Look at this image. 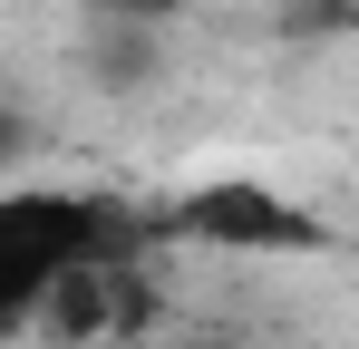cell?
I'll list each match as a JSON object with an SVG mask.
<instances>
[{
  "instance_id": "1",
  "label": "cell",
  "mask_w": 359,
  "mask_h": 349,
  "mask_svg": "<svg viewBox=\"0 0 359 349\" xmlns=\"http://www.w3.org/2000/svg\"><path fill=\"white\" fill-rule=\"evenodd\" d=\"M156 214H126L117 194H78V184H0V340H20L39 320V301L59 272L97 262V252H146Z\"/></svg>"
},
{
  "instance_id": "2",
  "label": "cell",
  "mask_w": 359,
  "mask_h": 349,
  "mask_svg": "<svg viewBox=\"0 0 359 349\" xmlns=\"http://www.w3.org/2000/svg\"><path fill=\"white\" fill-rule=\"evenodd\" d=\"M156 233H175V242H204V252H320L330 224L292 204L282 184H262V174H214V184H194L184 204L156 214Z\"/></svg>"
},
{
  "instance_id": "3",
  "label": "cell",
  "mask_w": 359,
  "mask_h": 349,
  "mask_svg": "<svg viewBox=\"0 0 359 349\" xmlns=\"http://www.w3.org/2000/svg\"><path fill=\"white\" fill-rule=\"evenodd\" d=\"M29 156H39V116H29V107H10V97H0V184H10L20 165H29Z\"/></svg>"
},
{
  "instance_id": "4",
  "label": "cell",
  "mask_w": 359,
  "mask_h": 349,
  "mask_svg": "<svg viewBox=\"0 0 359 349\" xmlns=\"http://www.w3.org/2000/svg\"><path fill=\"white\" fill-rule=\"evenodd\" d=\"M97 10H107V20H165L175 0H97Z\"/></svg>"
},
{
  "instance_id": "5",
  "label": "cell",
  "mask_w": 359,
  "mask_h": 349,
  "mask_svg": "<svg viewBox=\"0 0 359 349\" xmlns=\"http://www.w3.org/2000/svg\"><path fill=\"white\" fill-rule=\"evenodd\" d=\"M68 349H126V340H68Z\"/></svg>"
}]
</instances>
